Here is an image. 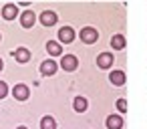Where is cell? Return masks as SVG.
<instances>
[{
    "instance_id": "1",
    "label": "cell",
    "mask_w": 147,
    "mask_h": 129,
    "mask_svg": "<svg viewBox=\"0 0 147 129\" xmlns=\"http://www.w3.org/2000/svg\"><path fill=\"white\" fill-rule=\"evenodd\" d=\"M79 38L85 43V45H95L99 41V32L93 28V26H85L81 32H79Z\"/></svg>"
},
{
    "instance_id": "2",
    "label": "cell",
    "mask_w": 147,
    "mask_h": 129,
    "mask_svg": "<svg viewBox=\"0 0 147 129\" xmlns=\"http://www.w3.org/2000/svg\"><path fill=\"white\" fill-rule=\"evenodd\" d=\"M61 67H63L67 73H73V71L79 67V59H77L75 55H63V59H61Z\"/></svg>"
},
{
    "instance_id": "3",
    "label": "cell",
    "mask_w": 147,
    "mask_h": 129,
    "mask_svg": "<svg viewBox=\"0 0 147 129\" xmlns=\"http://www.w3.org/2000/svg\"><path fill=\"white\" fill-rule=\"evenodd\" d=\"M75 41V30L71 28V26H63L61 30H59V43H63V45H71Z\"/></svg>"
},
{
    "instance_id": "4",
    "label": "cell",
    "mask_w": 147,
    "mask_h": 129,
    "mask_svg": "<svg viewBox=\"0 0 147 129\" xmlns=\"http://www.w3.org/2000/svg\"><path fill=\"white\" fill-rule=\"evenodd\" d=\"M12 95H14V99H18V101H26L28 95H30V89H28L24 83H18V85H14Z\"/></svg>"
},
{
    "instance_id": "5",
    "label": "cell",
    "mask_w": 147,
    "mask_h": 129,
    "mask_svg": "<svg viewBox=\"0 0 147 129\" xmlns=\"http://www.w3.org/2000/svg\"><path fill=\"white\" fill-rule=\"evenodd\" d=\"M38 20L42 22V26H55L57 20H59V16H57V12H53V10H45Z\"/></svg>"
},
{
    "instance_id": "6",
    "label": "cell",
    "mask_w": 147,
    "mask_h": 129,
    "mask_svg": "<svg viewBox=\"0 0 147 129\" xmlns=\"http://www.w3.org/2000/svg\"><path fill=\"white\" fill-rule=\"evenodd\" d=\"M113 61H115V59H113L111 53H101V55L97 57V67H99V69H109V67L113 65Z\"/></svg>"
},
{
    "instance_id": "7",
    "label": "cell",
    "mask_w": 147,
    "mask_h": 129,
    "mask_svg": "<svg viewBox=\"0 0 147 129\" xmlns=\"http://www.w3.org/2000/svg\"><path fill=\"white\" fill-rule=\"evenodd\" d=\"M57 69H59V65H57L55 61H42V63H40V73H42L45 77L55 75V73H57Z\"/></svg>"
},
{
    "instance_id": "8",
    "label": "cell",
    "mask_w": 147,
    "mask_h": 129,
    "mask_svg": "<svg viewBox=\"0 0 147 129\" xmlns=\"http://www.w3.org/2000/svg\"><path fill=\"white\" fill-rule=\"evenodd\" d=\"M16 16H18V6L16 4H6L2 8V18L4 20H14Z\"/></svg>"
},
{
    "instance_id": "9",
    "label": "cell",
    "mask_w": 147,
    "mask_h": 129,
    "mask_svg": "<svg viewBox=\"0 0 147 129\" xmlns=\"http://www.w3.org/2000/svg\"><path fill=\"white\" fill-rule=\"evenodd\" d=\"M34 22H36V16H34L32 10H24V12L20 14V24H22L24 28H30Z\"/></svg>"
},
{
    "instance_id": "10",
    "label": "cell",
    "mask_w": 147,
    "mask_h": 129,
    "mask_svg": "<svg viewBox=\"0 0 147 129\" xmlns=\"http://www.w3.org/2000/svg\"><path fill=\"white\" fill-rule=\"evenodd\" d=\"M12 57H14L18 63H28V61H30V51L24 49V47H18L16 51H12Z\"/></svg>"
},
{
    "instance_id": "11",
    "label": "cell",
    "mask_w": 147,
    "mask_h": 129,
    "mask_svg": "<svg viewBox=\"0 0 147 129\" xmlns=\"http://www.w3.org/2000/svg\"><path fill=\"white\" fill-rule=\"evenodd\" d=\"M105 125H107V129H121L123 127V117L121 115H109Z\"/></svg>"
},
{
    "instance_id": "12",
    "label": "cell",
    "mask_w": 147,
    "mask_h": 129,
    "mask_svg": "<svg viewBox=\"0 0 147 129\" xmlns=\"http://www.w3.org/2000/svg\"><path fill=\"white\" fill-rule=\"evenodd\" d=\"M47 53H49L51 57H59V55H63V47H61V43H57V41H49V43H47Z\"/></svg>"
},
{
    "instance_id": "13",
    "label": "cell",
    "mask_w": 147,
    "mask_h": 129,
    "mask_svg": "<svg viewBox=\"0 0 147 129\" xmlns=\"http://www.w3.org/2000/svg\"><path fill=\"white\" fill-rule=\"evenodd\" d=\"M109 81H111L115 87H121V85H125V73H123V71H111Z\"/></svg>"
},
{
    "instance_id": "14",
    "label": "cell",
    "mask_w": 147,
    "mask_h": 129,
    "mask_svg": "<svg viewBox=\"0 0 147 129\" xmlns=\"http://www.w3.org/2000/svg\"><path fill=\"white\" fill-rule=\"evenodd\" d=\"M111 47H113L115 51H123V49H125V36H123V34H113Z\"/></svg>"
},
{
    "instance_id": "15",
    "label": "cell",
    "mask_w": 147,
    "mask_h": 129,
    "mask_svg": "<svg viewBox=\"0 0 147 129\" xmlns=\"http://www.w3.org/2000/svg\"><path fill=\"white\" fill-rule=\"evenodd\" d=\"M87 99L85 97H75V101H73V109L75 111H79V113H83V111H87Z\"/></svg>"
},
{
    "instance_id": "16",
    "label": "cell",
    "mask_w": 147,
    "mask_h": 129,
    "mask_svg": "<svg viewBox=\"0 0 147 129\" xmlns=\"http://www.w3.org/2000/svg\"><path fill=\"white\" fill-rule=\"evenodd\" d=\"M40 129H57V121L51 115H45L40 119Z\"/></svg>"
},
{
    "instance_id": "17",
    "label": "cell",
    "mask_w": 147,
    "mask_h": 129,
    "mask_svg": "<svg viewBox=\"0 0 147 129\" xmlns=\"http://www.w3.org/2000/svg\"><path fill=\"white\" fill-rule=\"evenodd\" d=\"M6 95H8V85L4 81H0V99H4Z\"/></svg>"
},
{
    "instance_id": "18",
    "label": "cell",
    "mask_w": 147,
    "mask_h": 129,
    "mask_svg": "<svg viewBox=\"0 0 147 129\" xmlns=\"http://www.w3.org/2000/svg\"><path fill=\"white\" fill-rule=\"evenodd\" d=\"M117 109H119L121 113H125V111H127V101H125V99H117Z\"/></svg>"
},
{
    "instance_id": "19",
    "label": "cell",
    "mask_w": 147,
    "mask_h": 129,
    "mask_svg": "<svg viewBox=\"0 0 147 129\" xmlns=\"http://www.w3.org/2000/svg\"><path fill=\"white\" fill-rule=\"evenodd\" d=\"M16 129H28V127H24V125H18V127H16Z\"/></svg>"
},
{
    "instance_id": "20",
    "label": "cell",
    "mask_w": 147,
    "mask_h": 129,
    "mask_svg": "<svg viewBox=\"0 0 147 129\" xmlns=\"http://www.w3.org/2000/svg\"><path fill=\"white\" fill-rule=\"evenodd\" d=\"M0 71H2V59H0Z\"/></svg>"
},
{
    "instance_id": "21",
    "label": "cell",
    "mask_w": 147,
    "mask_h": 129,
    "mask_svg": "<svg viewBox=\"0 0 147 129\" xmlns=\"http://www.w3.org/2000/svg\"><path fill=\"white\" fill-rule=\"evenodd\" d=\"M0 41H2V36H0Z\"/></svg>"
}]
</instances>
